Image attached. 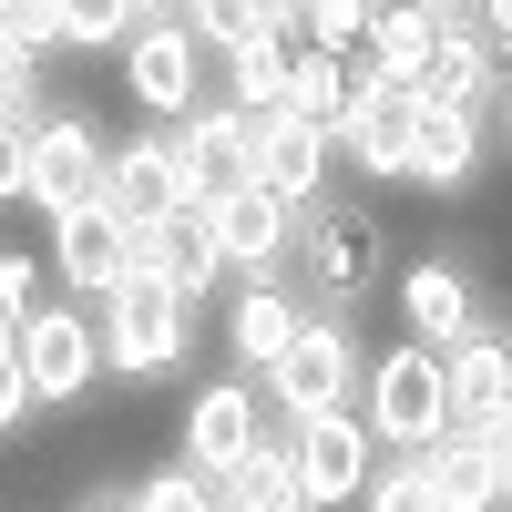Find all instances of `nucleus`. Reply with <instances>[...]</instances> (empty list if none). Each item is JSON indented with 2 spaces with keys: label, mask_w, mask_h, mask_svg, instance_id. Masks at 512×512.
I'll return each mask as SVG.
<instances>
[{
  "label": "nucleus",
  "mask_w": 512,
  "mask_h": 512,
  "mask_svg": "<svg viewBox=\"0 0 512 512\" xmlns=\"http://www.w3.org/2000/svg\"><path fill=\"white\" fill-rule=\"evenodd\" d=\"M134 21H144L134 0H62V52H113Z\"/></svg>",
  "instance_id": "nucleus-28"
},
{
  "label": "nucleus",
  "mask_w": 512,
  "mask_h": 512,
  "mask_svg": "<svg viewBox=\"0 0 512 512\" xmlns=\"http://www.w3.org/2000/svg\"><path fill=\"white\" fill-rule=\"evenodd\" d=\"M134 267H154V277H175L185 297H205L226 277V246H216V205L205 195H185V205H164L154 226H134Z\"/></svg>",
  "instance_id": "nucleus-10"
},
{
  "label": "nucleus",
  "mask_w": 512,
  "mask_h": 512,
  "mask_svg": "<svg viewBox=\"0 0 512 512\" xmlns=\"http://www.w3.org/2000/svg\"><path fill=\"white\" fill-rule=\"evenodd\" d=\"M175 164H185V195H236L246 185V103H195V123L175 134Z\"/></svg>",
  "instance_id": "nucleus-13"
},
{
  "label": "nucleus",
  "mask_w": 512,
  "mask_h": 512,
  "mask_svg": "<svg viewBox=\"0 0 512 512\" xmlns=\"http://www.w3.org/2000/svg\"><path fill=\"white\" fill-rule=\"evenodd\" d=\"M246 441H256V390L246 379H205V390L185 400V451L205 461V472H226Z\"/></svg>",
  "instance_id": "nucleus-21"
},
{
  "label": "nucleus",
  "mask_w": 512,
  "mask_h": 512,
  "mask_svg": "<svg viewBox=\"0 0 512 512\" xmlns=\"http://www.w3.org/2000/svg\"><path fill=\"white\" fill-rule=\"evenodd\" d=\"M216 246H226V267H246V277H277V256L297 246V205L287 195H267V185H236V195H216Z\"/></svg>",
  "instance_id": "nucleus-12"
},
{
  "label": "nucleus",
  "mask_w": 512,
  "mask_h": 512,
  "mask_svg": "<svg viewBox=\"0 0 512 512\" xmlns=\"http://www.w3.org/2000/svg\"><path fill=\"white\" fill-rule=\"evenodd\" d=\"M103 195H113L134 226H154L164 205H185V164H175V134H134V144H113V164H103Z\"/></svg>",
  "instance_id": "nucleus-15"
},
{
  "label": "nucleus",
  "mask_w": 512,
  "mask_h": 512,
  "mask_svg": "<svg viewBox=\"0 0 512 512\" xmlns=\"http://www.w3.org/2000/svg\"><path fill=\"white\" fill-rule=\"evenodd\" d=\"M441 369H451V420H461V431H482V420L512 410V338L472 328V338H451V349H441Z\"/></svg>",
  "instance_id": "nucleus-16"
},
{
  "label": "nucleus",
  "mask_w": 512,
  "mask_h": 512,
  "mask_svg": "<svg viewBox=\"0 0 512 512\" xmlns=\"http://www.w3.org/2000/svg\"><path fill=\"white\" fill-rule=\"evenodd\" d=\"M134 11H144V21H164V11H185V0H134Z\"/></svg>",
  "instance_id": "nucleus-36"
},
{
  "label": "nucleus",
  "mask_w": 512,
  "mask_h": 512,
  "mask_svg": "<svg viewBox=\"0 0 512 512\" xmlns=\"http://www.w3.org/2000/svg\"><path fill=\"white\" fill-rule=\"evenodd\" d=\"M103 123L93 113H31V205L41 216H72V205H93L103 195Z\"/></svg>",
  "instance_id": "nucleus-3"
},
{
  "label": "nucleus",
  "mask_w": 512,
  "mask_h": 512,
  "mask_svg": "<svg viewBox=\"0 0 512 512\" xmlns=\"http://www.w3.org/2000/svg\"><path fill=\"white\" fill-rule=\"evenodd\" d=\"M297 472H308V502H359L369 492V472H379V431H369V420L349 410V400H338V410H308V420H297Z\"/></svg>",
  "instance_id": "nucleus-9"
},
{
  "label": "nucleus",
  "mask_w": 512,
  "mask_h": 512,
  "mask_svg": "<svg viewBox=\"0 0 512 512\" xmlns=\"http://www.w3.org/2000/svg\"><path fill=\"white\" fill-rule=\"evenodd\" d=\"M31 410H41V390H31V369H21V359H0V431H21Z\"/></svg>",
  "instance_id": "nucleus-33"
},
{
  "label": "nucleus",
  "mask_w": 512,
  "mask_h": 512,
  "mask_svg": "<svg viewBox=\"0 0 512 512\" xmlns=\"http://www.w3.org/2000/svg\"><path fill=\"white\" fill-rule=\"evenodd\" d=\"M216 502H246V512H297L308 502V472H297V451H277L267 431H256L226 472H216Z\"/></svg>",
  "instance_id": "nucleus-23"
},
{
  "label": "nucleus",
  "mask_w": 512,
  "mask_h": 512,
  "mask_svg": "<svg viewBox=\"0 0 512 512\" xmlns=\"http://www.w3.org/2000/svg\"><path fill=\"white\" fill-rule=\"evenodd\" d=\"M11 41H31V52H62V0H21L11 21H0Z\"/></svg>",
  "instance_id": "nucleus-32"
},
{
  "label": "nucleus",
  "mask_w": 512,
  "mask_h": 512,
  "mask_svg": "<svg viewBox=\"0 0 512 512\" xmlns=\"http://www.w3.org/2000/svg\"><path fill=\"white\" fill-rule=\"evenodd\" d=\"M52 267L72 297H113L123 277H134V216H123L113 195L72 205V216H52Z\"/></svg>",
  "instance_id": "nucleus-5"
},
{
  "label": "nucleus",
  "mask_w": 512,
  "mask_h": 512,
  "mask_svg": "<svg viewBox=\"0 0 512 512\" xmlns=\"http://www.w3.org/2000/svg\"><path fill=\"white\" fill-rule=\"evenodd\" d=\"M502 154H512V93H502Z\"/></svg>",
  "instance_id": "nucleus-37"
},
{
  "label": "nucleus",
  "mask_w": 512,
  "mask_h": 512,
  "mask_svg": "<svg viewBox=\"0 0 512 512\" xmlns=\"http://www.w3.org/2000/svg\"><path fill=\"white\" fill-rule=\"evenodd\" d=\"M482 502H502V461H492V441L482 431H451L431 441V512H482Z\"/></svg>",
  "instance_id": "nucleus-22"
},
{
  "label": "nucleus",
  "mask_w": 512,
  "mask_h": 512,
  "mask_svg": "<svg viewBox=\"0 0 512 512\" xmlns=\"http://www.w3.org/2000/svg\"><path fill=\"white\" fill-rule=\"evenodd\" d=\"M328 123H308V113H287V103H267V113H246V175L267 185V195H287V205H308L318 195V175H328Z\"/></svg>",
  "instance_id": "nucleus-7"
},
{
  "label": "nucleus",
  "mask_w": 512,
  "mask_h": 512,
  "mask_svg": "<svg viewBox=\"0 0 512 512\" xmlns=\"http://www.w3.org/2000/svg\"><path fill=\"white\" fill-rule=\"evenodd\" d=\"M123 502H134V512H205V502H216V472H205V461L185 451L175 472H144V482L123 492Z\"/></svg>",
  "instance_id": "nucleus-26"
},
{
  "label": "nucleus",
  "mask_w": 512,
  "mask_h": 512,
  "mask_svg": "<svg viewBox=\"0 0 512 512\" xmlns=\"http://www.w3.org/2000/svg\"><path fill=\"white\" fill-rule=\"evenodd\" d=\"M359 502H379V512H431V451H410V461H390V472H369Z\"/></svg>",
  "instance_id": "nucleus-30"
},
{
  "label": "nucleus",
  "mask_w": 512,
  "mask_h": 512,
  "mask_svg": "<svg viewBox=\"0 0 512 512\" xmlns=\"http://www.w3.org/2000/svg\"><path fill=\"white\" fill-rule=\"evenodd\" d=\"M297 318H308V308H297V297H287L277 277H256V287L236 297V318H226V338H236V359H246V369H267V359L287 349V338H297Z\"/></svg>",
  "instance_id": "nucleus-24"
},
{
  "label": "nucleus",
  "mask_w": 512,
  "mask_h": 512,
  "mask_svg": "<svg viewBox=\"0 0 512 512\" xmlns=\"http://www.w3.org/2000/svg\"><path fill=\"white\" fill-rule=\"evenodd\" d=\"M482 31H492V41H512V0H482Z\"/></svg>",
  "instance_id": "nucleus-35"
},
{
  "label": "nucleus",
  "mask_w": 512,
  "mask_h": 512,
  "mask_svg": "<svg viewBox=\"0 0 512 512\" xmlns=\"http://www.w3.org/2000/svg\"><path fill=\"white\" fill-rule=\"evenodd\" d=\"M0 359H21V308L0 297Z\"/></svg>",
  "instance_id": "nucleus-34"
},
{
  "label": "nucleus",
  "mask_w": 512,
  "mask_h": 512,
  "mask_svg": "<svg viewBox=\"0 0 512 512\" xmlns=\"http://www.w3.org/2000/svg\"><path fill=\"white\" fill-rule=\"evenodd\" d=\"M11 11H21V0H0V21H11Z\"/></svg>",
  "instance_id": "nucleus-38"
},
{
  "label": "nucleus",
  "mask_w": 512,
  "mask_h": 512,
  "mask_svg": "<svg viewBox=\"0 0 512 512\" xmlns=\"http://www.w3.org/2000/svg\"><path fill=\"white\" fill-rule=\"evenodd\" d=\"M441 21H461V0H369V62L390 72V82H420Z\"/></svg>",
  "instance_id": "nucleus-18"
},
{
  "label": "nucleus",
  "mask_w": 512,
  "mask_h": 512,
  "mask_svg": "<svg viewBox=\"0 0 512 512\" xmlns=\"http://www.w3.org/2000/svg\"><path fill=\"white\" fill-rule=\"evenodd\" d=\"M267 379H277V410L308 420V410H338V400H349L359 349H349V328H338V318H297V338L267 359Z\"/></svg>",
  "instance_id": "nucleus-6"
},
{
  "label": "nucleus",
  "mask_w": 512,
  "mask_h": 512,
  "mask_svg": "<svg viewBox=\"0 0 512 512\" xmlns=\"http://www.w3.org/2000/svg\"><path fill=\"white\" fill-rule=\"evenodd\" d=\"M369 431L390 451H431L451 431V369H441L431 338H410V349H390L369 369Z\"/></svg>",
  "instance_id": "nucleus-2"
},
{
  "label": "nucleus",
  "mask_w": 512,
  "mask_h": 512,
  "mask_svg": "<svg viewBox=\"0 0 512 512\" xmlns=\"http://www.w3.org/2000/svg\"><path fill=\"white\" fill-rule=\"evenodd\" d=\"M41 113V52L0 31V123H31Z\"/></svg>",
  "instance_id": "nucleus-29"
},
{
  "label": "nucleus",
  "mask_w": 512,
  "mask_h": 512,
  "mask_svg": "<svg viewBox=\"0 0 512 512\" xmlns=\"http://www.w3.org/2000/svg\"><path fill=\"white\" fill-rule=\"evenodd\" d=\"M31 195V123H0V205Z\"/></svg>",
  "instance_id": "nucleus-31"
},
{
  "label": "nucleus",
  "mask_w": 512,
  "mask_h": 512,
  "mask_svg": "<svg viewBox=\"0 0 512 512\" xmlns=\"http://www.w3.org/2000/svg\"><path fill=\"white\" fill-rule=\"evenodd\" d=\"M21 369H31L41 400H82V390L103 379V318H82V308H31V318H21Z\"/></svg>",
  "instance_id": "nucleus-8"
},
{
  "label": "nucleus",
  "mask_w": 512,
  "mask_h": 512,
  "mask_svg": "<svg viewBox=\"0 0 512 512\" xmlns=\"http://www.w3.org/2000/svg\"><path fill=\"white\" fill-rule=\"evenodd\" d=\"M185 21H195V41H205V52H236V41H256V31H277L267 21V0H185Z\"/></svg>",
  "instance_id": "nucleus-27"
},
{
  "label": "nucleus",
  "mask_w": 512,
  "mask_h": 512,
  "mask_svg": "<svg viewBox=\"0 0 512 512\" xmlns=\"http://www.w3.org/2000/svg\"><path fill=\"white\" fill-rule=\"evenodd\" d=\"M195 72H205V41H195L185 11L123 31V93H134L144 113H195Z\"/></svg>",
  "instance_id": "nucleus-4"
},
{
  "label": "nucleus",
  "mask_w": 512,
  "mask_h": 512,
  "mask_svg": "<svg viewBox=\"0 0 512 512\" xmlns=\"http://www.w3.org/2000/svg\"><path fill=\"white\" fill-rule=\"evenodd\" d=\"M400 318H410V338H431V349L472 338V277H461V267H441V256L400 267Z\"/></svg>",
  "instance_id": "nucleus-20"
},
{
  "label": "nucleus",
  "mask_w": 512,
  "mask_h": 512,
  "mask_svg": "<svg viewBox=\"0 0 512 512\" xmlns=\"http://www.w3.org/2000/svg\"><path fill=\"white\" fill-rule=\"evenodd\" d=\"M410 134H420V82H390V72H379V93L338 123L328 144L349 154L359 175H410Z\"/></svg>",
  "instance_id": "nucleus-11"
},
{
  "label": "nucleus",
  "mask_w": 512,
  "mask_h": 512,
  "mask_svg": "<svg viewBox=\"0 0 512 512\" xmlns=\"http://www.w3.org/2000/svg\"><path fill=\"white\" fill-rule=\"evenodd\" d=\"M103 308H113V318H103V369H113V379H164V369L185 359V308H195V297H185L175 277L134 267Z\"/></svg>",
  "instance_id": "nucleus-1"
},
{
  "label": "nucleus",
  "mask_w": 512,
  "mask_h": 512,
  "mask_svg": "<svg viewBox=\"0 0 512 512\" xmlns=\"http://www.w3.org/2000/svg\"><path fill=\"white\" fill-rule=\"evenodd\" d=\"M492 82H502V41L461 11V21H441V41H431V62H420V93L431 103H492Z\"/></svg>",
  "instance_id": "nucleus-14"
},
{
  "label": "nucleus",
  "mask_w": 512,
  "mask_h": 512,
  "mask_svg": "<svg viewBox=\"0 0 512 512\" xmlns=\"http://www.w3.org/2000/svg\"><path fill=\"white\" fill-rule=\"evenodd\" d=\"M297 246H308V267H318L328 297H349V287H369V267H379V216L338 205V216H308V226H297Z\"/></svg>",
  "instance_id": "nucleus-19"
},
{
  "label": "nucleus",
  "mask_w": 512,
  "mask_h": 512,
  "mask_svg": "<svg viewBox=\"0 0 512 512\" xmlns=\"http://www.w3.org/2000/svg\"><path fill=\"white\" fill-rule=\"evenodd\" d=\"M287 72H297V41H287V31H256V41H236V52H226V103H246V113L287 103Z\"/></svg>",
  "instance_id": "nucleus-25"
},
{
  "label": "nucleus",
  "mask_w": 512,
  "mask_h": 512,
  "mask_svg": "<svg viewBox=\"0 0 512 512\" xmlns=\"http://www.w3.org/2000/svg\"><path fill=\"white\" fill-rule=\"evenodd\" d=\"M472 164H482V113L472 103H431L420 93V134H410V185H472Z\"/></svg>",
  "instance_id": "nucleus-17"
}]
</instances>
